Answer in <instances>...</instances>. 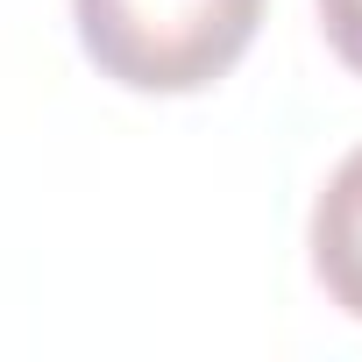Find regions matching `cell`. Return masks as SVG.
I'll use <instances>...</instances> for the list:
<instances>
[{"mask_svg": "<svg viewBox=\"0 0 362 362\" xmlns=\"http://www.w3.org/2000/svg\"><path fill=\"white\" fill-rule=\"evenodd\" d=\"M71 22L100 78L128 93H206L249 57L263 0H71Z\"/></svg>", "mask_w": 362, "mask_h": 362, "instance_id": "6da1fadb", "label": "cell"}, {"mask_svg": "<svg viewBox=\"0 0 362 362\" xmlns=\"http://www.w3.org/2000/svg\"><path fill=\"white\" fill-rule=\"evenodd\" d=\"M313 277L320 291L362 320V149H348L327 177V192L313 199Z\"/></svg>", "mask_w": 362, "mask_h": 362, "instance_id": "7a4b0ae2", "label": "cell"}, {"mask_svg": "<svg viewBox=\"0 0 362 362\" xmlns=\"http://www.w3.org/2000/svg\"><path fill=\"white\" fill-rule=\"evenodd\" d=\"M320 8V29H327V50L362 78V0H313Z\"/></svg>", "mask_w": 362, "mask_h": 362, "instance_id": "3957f363", "label": "cell"}]
</instances>
